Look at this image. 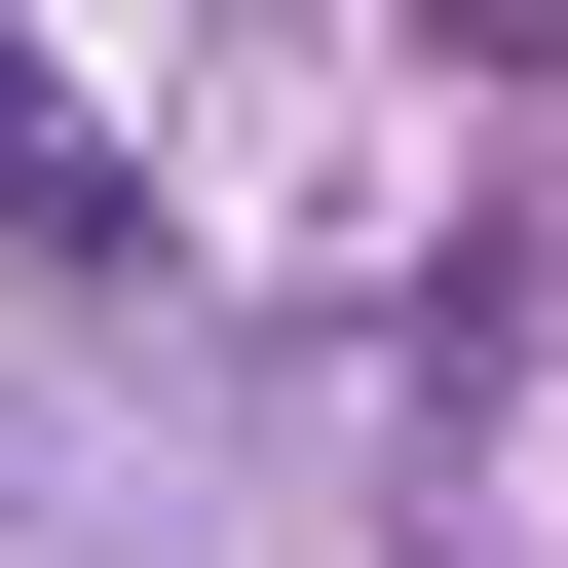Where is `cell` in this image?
<instances>
[{
  "instance_id": "1",
  "label": "cell",
  "mask_w": 568,
  "mask_h": 568,
  "mask_svg": "<svg viewBox=\"0 0 568 568\" xmlns=\"http://www.w3.org/2000/svg\"><path fill=\"white\" fill-rule=\"evenodd\" d=\"M0 227H39V265H152V152H114L39 39H0Z\"/></svg>"
}]
</instances>
